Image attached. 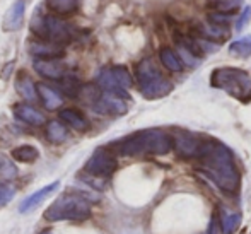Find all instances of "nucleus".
Segmentation results:
<instances>
[{
    "instance_id": "26",
    "label": "nucleus",
    "mask_w": 251,
    "mask_h": 234,
    "mask_svg": "<svg viewBox=\"0 0 251 234\" xmlns=\"http://www.w3.org/2000/svg\"><path fill=\"white\" fill-rule=\"evenodd\" d=\"M60 82H62V91L67 96H70V98H75V96L79 94L80 87H82L79 84V80H77L75 77H70L69 74H67L63 79H60Z\"/></svg>"
},
{
    "instance_id": "5",
    "label": "nucleus",
    "mask_w": 251,
    "mask_h": 234,
    "mask_svg": "<svg viewBox=\"0 0 251 234\" xmlns=\"http://www.w3.org/2000/svg\"><path fill=\"white\" fill-rule=\"evenodd\" d=\"M137 82L147 99H157L169 94L173 89V84L161 74L159 67L152 58H144L135 69Z\"/></svg>"
},
{
    "instance_id": "21",
    "label": "nucleus",
    "mask_w": 251,
    "mask_h": 234,
    "mask_svg": "<svg viewBox=\"0 0 251 234\" xmlns=\"http://www.w3.org/2000/svg\"><path fill=\"white\" fill-rule=\"evenodd\" d=\"M161 62L171 72H181L183 70V60L179 58V55L171 48H162L161 50Z\"/></svg>"
},
{
    "instance_id": "15",
    "label": "nucleus",
    "mask_w": 251,
    "mask_h": 234,
    "mask_svg": "<svg viewBox=\"0 0 251 234\" xmlns=\"http://www.w3.org/2000/svg\"><path fill=\"white\" fill-rule=\"evenodd\" d=\"M14 115H16L17 120L21 122L27 123L31 127H41L45 125V116L43 113L38 111L34 106H29V104H16L14 106Z\"/></svg>"
},
{
    "instance_id": "30",
    "label": "nucleus",
    "mask_w": 251,
    "mask_h": 234,
    "mask_svg": "<svg viewBox=\"0 0 251 234\" xmlns=\"http://www.w3.org/2000/svg\"><path fill=\"white\" fill-rule=\"evenodd\" d=\"M217 221L215 219H212V222H210V228H208V234H217Z\"/></svg>"
},
{
    "instance_id": "27",
    "label": "nucleus",
    "mask_w": 251,
    "mask_h": 234,
    "mask_svg": "<svg viewBox=\"0 0 251 234\" xmlns=\"http://www.w3.org/2000/svg\"><path fill=\"white\" fill-rule=\"evenodd\" d=\"M243 0H215L214 7L217 10L215 12H222V14H227V12H236V10L241 7Z\"/></svg>"
},
{
    "instance_id": "17",
    "label": "nucleus",
    "mask_w": 251,
    "mask_h": 234,
    "mask_svg": "<svg viewBox=\"0 0 251 234\" xmlns=\"http://www.w3.org/2000/svg\"><path fill=\"white\" fill-rule=\"evenodd\" d=\"M219 224L224 234H234L238 228L241 226V214L239 212H232L226 207L219 208Z\"/></svg>"
},
{
    "instance_id": "31",
    "label": "nucleus",
    "mask_w": 251,
    "mask_h": 234,
    "mask_svg": "<svg viewBox=\"0 0 251 234\" xmlns=\"http://www.w3.org/2000/svg\"><path fill=\"white\" fill-rule=\"evenodd\" d=\"M45 234H50V231H47V233H45Z\"/></svg>"
},
{
    "instance_id": "14",
    "label": "nucleus",
    "mask_w": 251,
    "mask_h": 234,
    "mask_svg": "<svg viewBox=\"0 0 251 234\" xmlns=\"http://www.w3.org/2000/svg\"><path fill=\"white\" fill-rule=\"evenodd\" d=\"M29 52L36 58H60L63 55V48L58 43H51L41 38L29 45Z\"/></svg>"
},
{
    "instance_id": "4",
    "label": "nucleus",
    "mask_w": 251,
    "mask_h": 234,
    "mask_svg": "<svg viewBox=\"0 0 251 234\" xmlns=\"http://www.w3.org/2000/svg\"><path fill=\"white\" fill-rule=\"evenodd\" d=\"M210 84L243 103L251 101V77L241 69H234V67L215 69L212 72Z\"/></svg>"
},
{
    "instance_id": "6",
    "label": "nucleus",
    "mask_w": 251,
    "mask_h": 234,
    "mask_svg": "<svg viewBox=\"0 0 251 234\" xmlns=\"http://www.w3.org/2000/svg\"><path fill=\"white\" fill-rule=\"evenodd\" d=\"M31 29L38 34L41 40L51 41V43H65L72 38V29L69 23L60 19L58 16L47 14V16H36L31 23Z\"/></svg>"
},
{
    "instance_id": "16",
    "label": "nucleus",
    "mask_w": 251,
    "mask_h": 234,
    "mask_svg": "<svg viewBox=\"0 0 251 234\" xmlns=\"http://www.w3.org/2000/svg\"><path fill=\"white\" fill-rule=\"evenodd\" d=\"M36 91H38V94H40L41 101H43V106L47 109H50V111H55V109H58L60 106L63 104L62 93L53 89V87L48 86V84H38Z\"/></svg>"
},
{
    "instance_id": "28",
    "label": "nucleus",
    "mask_w": 251,
    "mask_h": 234,
    "mask_svg": "<svg viewBox=\"0 0 251 234\" xmlns=\"http://www.w3.org/2000/svg\"><path fill=\"white\" fill-rule=\"evenodd\" d=\"M16 195V188L5 185V183H0V207H5L10 200Z\"/></svg>"
},
{
    "instance_id": "18",
    "label": "nucleus",
    "mask_w": 251,
    "mask_h": 234,
    "mask_svg": "<svg viewBox=\"0 0 251 234\" xmlns=\"http://www.w3.org/2000/svg\"><path fill=\"white\" fill-rule=\"evenodd\" d=\"M60 120H63V122H65L70 129L77 130V132H84V130L87 129L86 116H84L80 111H77V109H74V108L62 109V111H60Z\"/></svg>"
},
{
    "instance_id": "13",
    "label": "nucleus",
    "mask_w": 251,
    "mask_h": 234,
    "mask_svg": "<svg viewBox=\"0 0 251 234\" xmlns=\"http://www.w3.org/2000/svg\"><path fill=\"white\" fill-rule=\"evenodd\" d=\"M24 14H26V3L24 0H16L9 10L5 12L3 17V29L5 31H16L23 26L24 23Z\"/></svg>"
},
{
    "instance_id": "19",
    "label": "nucleus",
    "mask_w": 251,
    "mask_h": 234,
    "mask_svg": "<svg viewBox=\"0 0 251 234\" xmlns=\"http://www.w3.org/2000/svg\"><path fill=\"white\" fill-rule=\"evenodd\" d=\"M67 135H69V130L63 125V122L51 120V122L47 123V139L51 144H62V142L67 140Z\"/></svg>"
},
{
    "instance_id": "25",
    "label": "nucleus",
    "mask_w": 251,
    "mask_h": 234,
    "mask_svg": "<svg viewBox=\"0 0 251 234\" xmlns=\"http://www.w3.org/2000/svg\"><path fill=\"white\" fill-rule=\"evenodd\" d=\"M229 52H231V55L239 56V58H248L251 55V36H245L241 40L231 43Z\"/></svg>"
},
{
    "instance_id": "1",
    "label": "nucleus",
    "mask_w": 251,
    "mask_h": 234,
    "mask_svg": "<svg viewBox=\"0 0 251 234\" xmlns=\"http://www.w3.org/2000/svg\"><path fill=\"white\" fill-rule=\"evenodd\" d=\"M197 157L200 159V169L227 193L238 191L241 176L236 168L232 154L226 145L217 142H205L200 145Z\"/></svg>"
},
{
    "instance_id": "20",
    "label": "nucleus",
    "mask_w": 251,
    "mask_h": 234,
    "mask_svg": "<svg viewBox=\"0 0 251 234\" xmlns=\"http://www.w3.org/2000/svg\"><path fill=\"white\" fill-rule=\"evenodd\" d=\"M16 89L17 93L23 96L24 99H27V101H36L38 99V91H36V86L33 84V80L29 79L27 76H24V74H21L19 79L16 80Z\"/></svg>"
},
{
    "instance_id": "8",
    "label": "nucleus",
    "mask_w": 251,
    "mask_h": 234,
    "mask_svg": "<svg viewBox=\"0 0 251 234\" xmlns=\"http://www.w3.org/2000/svg\"><path fill=\"white\" fill-rule=\"evenodd\" d=\"M118 161L113 156V152L106 147H100L93 152V156L89 157V161L84 166V173L96 178H108L116 171Z\"/></svg>"
},
{
    "instance_id": "23",
    "label": "nucleus",
    "mask_w": 251,
    "mask_h": 234,
    "mask_svg": "<svg viewBox=\"0 0 251 234\" xmlns=\"http://www.w3.org/2000/svg\"><path fill=\"white\" fill-rule=\"evenodd\" d=\"M17 175H19V169H17V166L14 164V161L10 157H7L5 154H2L0 152V176H2L3 180H16Z\"/></svg>"
},
{
    "instance_id": "29",
    "label": "nucleus",
    "mask_w": 251,
    "mask_h": 234,
    "mask_svg": "<svg viewBox=\"0 0 251 234\" xmlns=\"http://www.w3.org/2000/svg\"><path fill=\"white\" fill-rule=\"evenodd\" d=\"M250 19H251V7H246V9L243 10L241 17H239L238 24H236V29H238V31H241L243 27H246V24L250 23Z\"/></svg>"
},
{
    "instance_id": "3",
    "label": "nucleus",
    "mask_w": 251,
    "mask_h": 234,
    "mask_svg": "<svg viewBox=\"0 0 251 234\" xmlns=\"http://www.w3.org/2000/svg\"><path fill=\"white\" fill-rule=\"evenodd\" d=\"M91 217V200L84 193H69L56 198L47 208L45 219L58 221H86Z\"/></svg>"
},
{
    "instance_id": "12",
    "label": "nucleus",
    "mask_w": 251,
    "mask_h": 234,
    "mask_svg": "<svg viewBox=\"0 0 251 234\" xmlns=\"http://www.w3.org/2000/svg\"><path fill=\"white\" fill-rule=\"evenodd\" d=\"M60 188V182H53L50 185L43 186L41 190L34 191L33 195H29L27 198H24V202L19 205V212H23V214H26V212H31L33 208H36L38 205H41L45 200H47L50 195L55 193L56 190Z\"/></svg>"
},
{
    "instance_id": "22",
    "label": "nucleus",
    "mask_w": 251,
    "mask_h": 234,
    "mask_svg": "<svg viewBox=\"0 0 251 234\" xmlns=\"http://www.w3.org/2000/svg\"><path fill=\"white\" fill-rule=\"evenodd\" d=\"M12 157L21 162H33L40 157V152L34 145H19L12 151Z\"/></svg>"
},
{
    "instance_id": "7",
    "label": "nucleus",
    "mask_w": 251,
    "mask_h": 234,
    "mask_svg": "<svg viewBox=\"0 0 251 234\" xmlns=\"http://www.w3.org/2000/svg\"><path fill=\"white\" fill-rule=\"evenodd\" d=\"M96 82L102 91H108V93H115L126 98V89L132 87V76H130L128 69H125L122 65L104 67L98 74Z\"/></svg>"
},
{
    "instance_id": "10",
    "label": "nucleus",
    "mask_w": 251,
    "mask_h": 234,
    "mask_svg": "<svg viewBox=\"0 0 251 234\" xmlns=\"http://www.w3.org/2000/svg\"><path fill=\"white\" fill-rule=\"evenodd\" d=\"M173 140V147H175L176 154L179 157H197L199 154V149L201 145L200 139L197 135L190 132H185V130H176L171 137Z\"/></svg>"
},
{
    "instance_id": "9",
    "label": "nucleus",
    "mask_w": 251,
    "mask_h": 234,
    "mask_svg": "<svg viewBox=\"0 0 251 234\" xmlns=\"http://www.w3.org/2000/svg\"><path fill=\"white\" fill-rule=\"evenodd\" d=\"M93 109L101 115H113L120 116L125 115L128 106L125 103V98L115 93H108V91H101L100 98L96 99V103L93 104Z\"/></svg>"
},
{
    "instance_id": "24",
    "label": "nucleus",
    "mask_w": 251,
    "mask_h": 234,
    "mask_svg": "<svg viewBox=\"0 0 251 234\" xmlns=\"http://www.w3.org/2000/svg\"><path fill=\"white\" fill-rule=\"evenodd\" d=\"M47 5L56 14H69L79 7V0H47Z\"/></svg>"
},
{
    "instance_id": "11",
    "label": "nucleus",
    "mask_w": 251,
    "mask_h": 234,
    "mask_svg": "<svg viewBox=\"0 0 251 234\" xmlns=\"http://www.w3.org/2000/svg\"><path fill=\"white\" fill-rule=\"evenodd\" d=\"M34 70L41 77L51 80H60L67 76V67L58 58H36L34 60Z\"/></svg>"
},
{
    "instance_id": "2",
    "label": "nucleus",
    "mask_w": 251,
    "mask_h": 234,
    "mask_svg": "<svg viewBox=\"0 0 251 234\" xmlns=\"http://www.w3.org/2000/svg\"><path fill=\"white\" fill-rule=\"evenodd\" d=\"M173 149L171 135L162 130H142L120 142L122 156H164Z\"/></svg>"
}]
</instances>
